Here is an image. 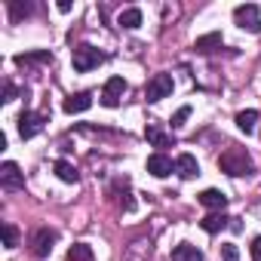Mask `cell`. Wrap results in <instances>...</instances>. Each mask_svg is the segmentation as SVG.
<instances>
[{
	"label": "cell",
	"instance_id": "6da1fadb",
	"mask_svg": "<svg viewBox=\"0 0 261 261\" xmlns=\"http://www.w3.org/2000/svg\"><path fill=\"white\" fill-rule=\"evenodd\" d=\"M218 166H221V172H227V175H233V178L255 172V166H252V160L246 157V151H237V148L227 151V154H221V157H218Z\"/></svg>",
	"mask_w": 261,
	"mask_h": 261
},
{
	"label": "cell",
	"instance_id": "7a4b0ae2",
	"mask_svg": "<svg viewBox=\"0 0 261 261\" xmlns=\"http://www.w3.org/2000/svg\"><path fill=\"white\" fill-rule=\"evenodd\" d=\"M71 62H74V71L86 74V71H92V68H98V65L105 62V53H98V49L89 46V43H80V46H74Z\"/></svg>",
	"mask_w": 261,
	"mask_h": 261
},
{
	"label": "cell",
	"instance_id": "3957f363",
	"mask_svg": "<svg viewBox=\"0 0 261 261\" xmlns=\"http://www.w3.org/2000/svg\"><path fill=\"white\" fill-rule=\"evenodd\" d=\"M233 22H237L243 31H252V34L261 31V13H258L255 4H243V7H237V10H233Z\"/></svg>",
	"mask_w": 261,
	"mask_h": 261
},
{
	"label": "cell",
	"instance_id": "277c9868",
	"mask_svg": "<svg viewBox=\"0 0 261 261\" xmlns=\"http://www.w3.org/2000/svg\"><path fill=\"white\" fill-rule=\"evenodd\" d=\"M172 89H175V83H172V77H169V74H154V77L148 80L145 98H148V101H160V98L172 95Z\"/></svg>",
	"mask_w": 261,
	"mask_h": 261
},
{
	"label": "cell",
	"instance_id": "5b68a950",
	"mask_svg": "<svg viewBox=\"0 0 261 261\" xmlns=\"http://www.w3.org/2000/svg\"><path fill=\"white\" fill-rule=\"evenodd\" d=\"M56 230H49V227H40V230H34V237H31V252L37 255V258H46L49 252H53V243H56Z\"/></svg>",
	"mask_w": 261,
	"mask_h": 261
},
{
	"label": "cell",
	"instance_id": "8992f818",
	"mask_svg": "<svg viewBox=\"0 0 261 261\" xmlns=\"http://www.w3.org/2000/svg\"><path fill=\"white\" fill-rule=\"evenodd\" d=\"M46 123V114H34V111H25L19 117V136L22 139H34L40 133V126Z\"/></svg>",
	"mask_w": 261,
	"mask_h": 261
},
{
	"label": "cell",
	"instance_id": "52a82bcc",
	"mask_svg": "<svg viewBox=\"0 0 261 261\" xmlns=\"http://www.w3.org/2000/svg\"><path fill=\"white\" fill-rule=\"evenodd\" d=\"M123 92H126V80L123 77H111L105 83V89H101V105L105 108H117L120 98H123Z\"/></svg>",
	"mask_w": 261,
	"mask_h": 261
},
{
	"label": "cell",
	"instance_id": "ba28073f",
	"mask_svg": "<svg viewBox=\"0 0 261 261\" xmlns=\"http://www.w3.org/2000/svg\"><path fill=\"white\" fill-rule=\"evenodd\" d=\"M0 181H4V188H10V191H22L25 188V175H22V169L13 160H7L4 166H0Z\"/></svg>",
	"mask_w": 261,
	"mask_h": 261
},
{
	"label": "cell",
	"instance_id": "9c48e42d",
	"mask_svg": "<svg viewBox=\"0 0 261 261\" xmlns=\"http://www.w3.org/2000/svg\"><path fill=\"white\" fill-rule=\"evenodd\" d=\"M172 169H175V163H172L163 151H157V154L148 157V172H151L154 178H166V175H172Z\"/></svg>",
	"mask_w": 261,
	"mask_h": 261
},
{
	"label": "cell",
	"instance_id": "30bf717a",
	"mask_svg": "<svg viewBox=\"0 0 261 261\" xmlns=\"http://www.w3.org/2000/svg\"><path fill=\"white\" fill-rule=\"evenodd\" d=\"M197 200H200L209 212H224V206H227V197H224L221 191H215V188H206Z\"/></svg>",
	"mask_w": 261,
	"mask_h": 261
},
{
	"label": "cell",
	"instance_id": "8fae6325",
	"mask_svg": "<svg viewBox=\"0 0 261 261\" xmlns=\"http://www.w3.org/2000/svg\"><path fill=\"white\" fill-rule=\"evenodd\" d=\"M175 172H178L181 178H194V175H200V163H197V157H194V154H178V157H175Z\"/></svg>",
	"mask_w": 261,
	"mask_h": 261
},
{
	"label": "cell",
	"instance_id": "7c38bea8",
	"mask_svg": "<svg viewBox=\"0 0 261 261\" xmlns=\"http://www.w3.org/2000/svg\"><path fill=\"white\" fill-rule=\"evenodd\" d=\"M92 105V92H74L65 98V114H83Z\"/></svg>",
	"mask_w": 261,
	"mask_h": 261
},
{
	"label": "cell",
	"instance_id": "4fadbf2b",
	"mask_svg": "<svg viewBox=\"0 0 261 261\" xmlns=\"http://www.w3.org/2000/svg\"><path fill=\"white\" fill-rule=\"evenodd\" d=\"M227 224H230V218H227L224 212H209V215L200 221V227H203L206 233H218V230H224Z\"/></svg>",
	"mask_w": 261,
	"mask_h": 261
},
{
	"label": "cell",
	"instance_id": "5bb4252c",
	"mask_svg": "<svg viewBox=\"0 0 261 261\" xmlns=\"http://www.w3.org/2000/svg\"><path fill=\"white\" fill-rule=\"evenodd\" d=\"M172 261H203V252L191 243H178L172 249Z\"/></svg>",
	"mask_w": 261,
	"mask_h": 261
},
{
	"label": "cell",
	"instance_id": "9a60e30c",
	"mask_svg": "<svg viewBox=\"0 0 261 261\" xmlns=\"http://www.w3.org/2000/svg\"><path fill=\"white\" fill-rule=\"evenodd\" d=\"M237 126H240V133L252 136V133H255V126H258V111H255V108L240 111V114H237Z\"/></svg>",
	"mask_w": 261,
	"mask_h": 261
},
{
	"label": "cell",
	"instance_id": "2e32d148",
	"mask_svg": "<svg viewBox=\"0 0 261 261\" xmlns=\"http://www.w3.org/2000/svg\"><path fill=\"white\" fill-rule=\"evenodd\" d=\"M117 25H120V28H139V25H142V10H139V7L123 10L120 19H117Z\"/></svg>",
	"mask_w": 261,
	"mask_h": 261
},
{
	"label": "cell",
	"instance_id": "e0dca14e",
	"mask_svg": "<svg viewBox=\"0 0 261 261\" xmlns=\"http://www.w3.org/2000/svg\"><path fill=\"white\" fill-rule=\"evenodd\" d=\"M145 136H148V142H151L154 148H169V145H172V136H166L160 126H148Z\"/></svg>",
	"mask_w": 261,
	"mask_h": 261
},
{
	"label": "cell",
	"instance_id": "ac0fdd59",
	"mask_svg": "<svg viewBox=\"0 0 261 261\" xmlns=\"http://www.w3.org/2000/svg\"><path fill=\"white\" fill-rule=\"evenodd\" d=\"M218 46H221V34H218V31L203 34V37H197V43H194L197 53H212V49H218Z\"/></svg>",
	"mask_w": 261,
	"mask_h": 261
},
{
	"label": "cell",
	"instance_id": "d6986e66",
	"mask_svg": "<svg viewBox=\"0 0 261 261\" xmlns=\"http://www.w3.org/2000/svg\"><path fill=\"white\" fill-rule=\"evenodd\" d=\"M53 169H56V175H59L62 181H68V185H77V178H80L77 169H74V163H68V160H56Z\"/></svg>",
	"mask_w": 261,
	"mask_h": 261
},
{
	"label": "cell",
	"instance_id": "ffe728a7",
	"mask_svg": "<svg viewBox=\"0 0 261 261\" xmlns=\"http://www.w3.org/2000/svg\"><path fill=\"white\" fill-rule=\"evenodd\" d=\"M43 62H53V56L46 53V49H40V53H22V56H16V65H43Z\"/></svg>",
	"mask_w": 261,
	"mask_h": 261
},
{
	"label": "cell",
	"instance_id": "44dd1931",
	"mask_svg": "<svg viewBox=\"0 0 261 261\" xmlns=\"http://www.w3.org/2000/svg\"><path fill=\"white\" fill-rule=\"evenodd\" d=\"M68 261H92V249L86 243H77L68 249Z\"/></svg>",
	"mask_w": 261,
	"mask_h": 261
},
{
	"label": "cell",
	"instance_id": "7402d4cb",
	"mask_svg": "<svg viewBox=\"0 0 261 261\" xmlns=\"http://www.w3.org/2000/svg\"><path fill=\"white\" fill-rule=\"evenodd\" d=\"M31 4H22V0H13V4H10V16H13V22H19L22 16H31Z\"/></svg>",
	"mask_w": 261,
	"mask_h": 261
},
{
	"label": "cell",
	"instance_id": "603a6c76",
	"mask_svg": "<svg viewBox=\"0 0 261 261\" xmlns=\"http://www.w3.org/2000/svg\"><path fill=\"white\" fill-rule=\"evenodd\" d=\"M4 246H7V249H16V246H19V230H16V224H4Z\"/></svg>",
	"mask_w": 261,
	"mask_h": 261
},
{
	"label": "cell",
	"instance_id": "cb8c5ba5",
	"mask_svg": "<svg viewBox=\"0 0 261 261\" xmlns=\"http://www.w3.org/2000/svg\"><path fill=\"white\" fill-rule=\"evenodd\" d=\"M221 258H224V261H240L237 246H233V243H221Z\"/></svg>",
	"mask_w": 261,
	"mask_h": 261
},
{
	"label": "cell",
	"instance_id": "d4e9b609",
	"mask_svg": "<svg viewBox=\"0 0 261 261\" xmlns=\"http://www.w3.org/2000/svg\"><path fill=\"white\" fill-rule=\"evenodd\" d=\"M188 117H191V105H185V108H178V111H175L172 126H175V129H178V126H185V120H188Z\"/></svg>",
	"mask_w": 261,
	"mask_h": 261
},
{
	"label": "cell",
	"instance_id": "484cf974",
	"mask_svg": "<svg viewBox=\"0 0 261 261\" xmlns=\"http://www.w3.org/2000/svg\"><path fill=\"white\" fill-rule=\"evenodd\" d=\"M252 261H261V237L252 240Z\"/></svg>",
	"mask_w": 261,
	"mask_h": 261
},
{
	"label": "cell",
	"instance_id": "4316f807",
	"mask_svg": "<svg viewBox=\"0 0 261 261\" xmlns=\"http://www.w3.org/2000/svg\"><path fill=\"white\" fill-rule=\"evenodd\" d=\"M4 95H7V101H13V95H16V86H13V83H7V92H4Z\"/></svg>",
	"mask_w": 261,
	"mask_h": 261
}]
</instances>
